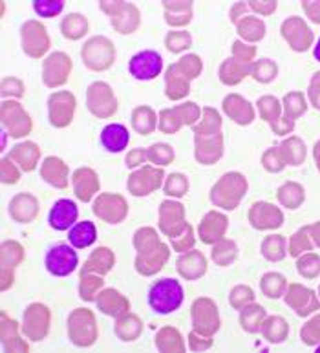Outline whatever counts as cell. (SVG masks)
Returning a JSON list of instances; mask_svg holds the SVG:
<instances>
[{
	"mask_svg": "<svg viewBox=\"0 0 320 353\" xmlns=\"http://www.w3.org/2000/svg\"><path fill=\"white\" fill-rule=\"evenodd\" d=\"M63 2H41V0H37V2L33 4V8H35V11H37L41 17H53L63 10Z\"/></svg>",
	"mask_w": 320,
	"mask_h": 353,
	"instance_id": "8fae6325",
	"label": "cell"
},
{
	"mask_svg": "<svg viewBox=\"0 0 320 353\" xmlns=\"http://www.w3.org/2000/svg\"><path fill=\"white\" fill-rule=\"evenodd\" d=\"M130 134L123 125H108L101 134V143L108 152H121L128 145Z\"/></svg>",
	"mask_w": 320,
	"mask_h": 353,
	"instance_id": "5b68a950",
	"label": "cell"
},
{
	"mask_svg": "<svg viewBox=\"0 0 320 353\" xmlns=\"http://www.w3.org/2000/svg\"><path fill=\"white\" fill-rule=\"evenodd\" d=\"M183 302V290L178 280L163 279L148 291V304L156 313L167 315L178 310Z\"/></svg>",
	"mask_w": 320,
	"mask_h": 353,
	"instance_id": "6da1fadb",
	"label": "cell"
},
{
	"mask_svg": "<svg viewBox=\"0 0 320 353\" xmlns=\"http://www.w3.org/2000/svg\"><path fill=\"white\" fill-rule=\"evenodd\" d=\"M97 238V231H95V225L92 221H79L75 223L72 229H70L68 240L70 243L77 249H84L92 245Z\"/></svg>",
	"mask_w": 320,
	"mask_h": 353,
	"instance_id": "52a82bcc",
	"label": "cell"
},
{
	"mask_svg": "<svg viewBox=\"0 0 320 353\" xmlns=\"http://www.w3.org/2000/svg\"><path fill=\"white\" fill-rule=\"evenodd\" d=\"M185 189H187V181L181 174H172L167 183V192L168 194L181 196L185 194Z\"/></svg>",
	"mask_w": 320,
	"mask_h": 353,
	"instance_id": "4fadbf2b",
	"label": "cell"
},
{
	"mask_svg": "<svg viewBox=\"0 0 320 353\" xmlns=\"http://www.w3.org/2000/svg\"><path fill=\"white\" fill-rule=\"evenodd\" d=\"M57 106H50V117H52V123L53 125H57V127H64L66 123L70 121V117L74 114V105L75 101L74 97L70 94H59V95H53L52 99Z\"/></svg>",
	"mask_w": 320,
	"mask_h": 353,
	"instance_id": "8992f818",
	"label": "cell"
},
{
	"mask_svg": "<svg viewBox=\"0 0 320 353\" xmlns=\"http://www.w3.org/2000/svg\"><path fill=\"white\" fill-rule=\"evenodd\" d=\"M141 158H145V152H143V150H136V152L128 154V158H126L128 167H136V165L141 163Z\"/></svg>",
	"mask_w": 320,
	"mask_h": 353,
	"instance_id": "9a60e30c",
	"label": "cell"
},
{
	"mask_svg": "<svg viewBox=\"0 0 320 353\" xmlns=\"http://www.w3.org/2000/svg\"><path fill=\"white\" fill-rule=\"evenodd\" d=\"M44 178L53 185H59V187H64L66 185V179H64V174H66V169H64L63 161L59 159L50 158L44 165V170H42Z\"/></svg>",
	"mask_w": 320,
	"mask_h": 353,
	"instance_id": "9c48e42d",
	"label": "cell"
},
{
	"mask_svg": "<svg viewBox=\"0 0 320 353\" xmlns=\"http://www.w3.org/2000/svg\"><path fill=\"white\" fill-rule=\"evenodd\" d=\"M315 59L317 61H320V41L317 43V46H315Z\"/></svg>",
	"mask_w": 320,
	"mask_h": 353,
	"instance_id": "e0dca14e",
	"label": "cell"
},
{
	"mask_svg": "<svg viewBox=\"0 0 320 353\" xmlns=\"http://www.w3.org/2000/svg\"><path fill=\"white\" fill-rule=\"evenodd\" d=\"M4 181H17V170L8 172V159H4Z\"/></svg>",
	"mask_w": 320,
	"mask_h": 353,
	"instance_id": "2e32d148",
	"label": "cell"
},
{
	"mask_svg": "<svg viewBox=\"0 0 320 353\" xmlns=\"http://www.w3.org/2000/svg\"><path fill=\"white\" fill-rule=\"evenodd\" d=\"M167 44L170 52H179V50H183V48L189 46L190 37L187 33H172V35H168Z\"/></svg>",
	"mask_w": 320,
	"mask_h": 353,
	"instance_id": "7c38bea8",
	"label": "cell"
},
{
	"mask_svg": "<svg viewBox=\"0 0 320 353\" xmlns=\"http://www.w3.org/2000/svg\"><path fill=\"white\" fill-rule=\"evenodd\" d=\"M152 159L163 165H167L172 159V150L167 145H156V147H152Z\"/></svg>",
	"mask_w": 320,
	"mask_h": 353,
	"instance_id": "5bb4252c",
	"label": "cell"
},
{
	"mask_svg": "<svg viewBox=\"0 0 320 353\" xmlns=\"http://www.w3.org/2000/svg\"><path fill=\"white\" fill-rule=\"evenodd\" d=\"M77 268V253L70 245H53L46 254V269L53 276H68Z\"/></svg>",
	"mask_w": 320,
	"mask_h": 353,
	"instance_id": "7a4b0ae2",
	"label": "cell"
},
{
	"mask_svg": "<svg viewBox=\"0 0 320 353\" xmlns=\"http://www.w3.org/2000/svg\"><path fill=\"white\" fill-rule=\"evenodd\" d=\"M22 32H24L22 35H24V50H26V52H30L32 55H41L42 52H46L48 39L46 33H44V28L39 32L37 37H35L32 32V22L22 28Z\"/></svg>",
	"mask_w": 320,
	"mask_h": 353,
	"instance_id": "ba28073f",
	"label": "cell"
},
{
	"mask_svg": "<svg viewBox=\"0 0 320 353\" xmlns=\"http://www.w3.org/2000/svg\"><path fill=\"white\" fill-rule=\"evenodd\" d=\"M77 205L72 200H59L50 211V225L57 231H66L72 229L77 220Z\"/></svg>",
	"mask_w": 320,
	"mask_h": 353,
	"instance_id": "277c9868",
	"label": "cell"
},
{
	"mask_svg": "<svg viewBox=\"0 0 320 353\" xmlns=\"http://www.w3.org/2000/svg\"><path fill=\"white\" fill-rule=\"evenodd\" d=\"M63 32L68 39H79L84 32H86V22L81 15H70L66 21L63 22Z\"/></svg>",
	"mask_w": 320,
	"mask_h": 353,
	"instance_id": "30bf717a",
	"label": "cell"
},
{
	"mask_svg": "<svg viewBox=\"0 0 320 353\" xmlns=\"http://www.w3.org/2000/svg\"><path fill=\"white\" fill-rule=\"evenodd\" d=\"M163 61L159 57V53L147 50V52H139L137 55L130 59L128 70H130L132 77H136L139 81H150L154 77H158L161 72Z\"/></svg>",
	"mask_w": 320,
	"mask_h": 353,
	"instance_id": "3957f363",
	"label": "cell"
}]
</instances>
